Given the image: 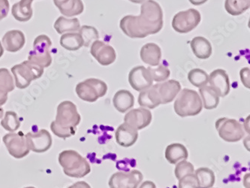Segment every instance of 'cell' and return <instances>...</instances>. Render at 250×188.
<instances>
[{"mask_svg": "<svg viewBox=\"0 0 250 188\" xmlns=\"http://www.w3.org/2000/svg\"><path fill=\"white\" fill-rule=\"evenodd\" d=\"M60 44L65 50L75 51L83 46V41L78 33H68L61 36Z\"/></svg>", "mask_w": 250, "mask_h": 188, "instance_id": "f546056e", "label": "cell"}, {"mask_svg": "<svg viewBox=\"0 0 250 188\" xmlns=\"http://www.w3.org/2000/svg\"><path fill=\"white\" fill-rule=\"evenodd\" d=\"M192 5H202L208 2V0H188Z\"/></svg>", "mask_w": 250, "mask_h": 188, "instance_id": "ee69618b", "label": "cell"}, {"mask_svg": "<svg viewBox=\"0 0 250 188\" xmlns=\"http://www.w3.org/2000/svg\"><path fill=\"white\" fill-rule=\"evenodd\" d=\"M33 0H21L14 4L12 8V14L15 20L20 22H29L33 17Z\"/></svg>", "mask_w": 250, "mask_h": 188, "instance_id": "4316f807", "label": "cell"}, {"mask_svg": "<svg viewBox=\"0 0 250 188\" xmlns=\"http://www.w3.org/2000/svg\"><path fill=\"white\" fill-rule=\"evenodd\" d=\"M161 104H167L172 102L179 93L181 91V85L179 81L176 80H169L165 82L159 83L155 85Z\"/></svg>", "mask_w": 250, "mask_h": 188, "instance_id": "e0dca14e", "label": "cell"}, {"mask_svg": "<svg viewBox=\"0 0 250 188\" xmlns=\"http://www.w3.org/2000/svg\"><path fill=\"white\" fill-rule=\"evenodd\" d=\"M153 116L150 111L145 108L134 109L127 112L124 123H128L137 130H143L151 123Z\"/></svg>", "mask_w": 250, "mask_h": 188, "instance_id": "9a60e30c", "label": "cell"}, {"mask_svg": "<svg viewBox=\"0 0 250 188\" xmlns=\"http://www.w3.org/2000/svg\"><path fill=\"white\" fill-rule=\"evenodd\" d=\"M188 79L193 86L201 88L208 85L209 75L203 70L193 69L188 72Z\"/></svg>", "mask_w": 250, "mask_h": 188, "instance_id": "836d02e7", "label": "cell"}, {"mask_svg": "<svg viewBox=\"0 0 250 188\" xmlns=\"http://www.w3.org/2000/svg\"><path fill=\"white\" fill-rule=\"evenodd\" d=\"M82 118L75 104L63 101L59 104L55 120L51 123V130L55 136L63 140L75 136Z\"/></svg>", "mask_w": 250, "mask_h": 188, "instance_id": "6da1fadb", "label": "cell"}, {"mask_svg": "<svg viewBox=\"0 0 250 188\" xmlns=\"http://www.w3.org/2000/svg\"><path fill=\"white\" fill-rule=\"evenodd\" d=\"M194 173H195V167L191 163L188 162L187 160L181 161L176 164L174 175L178 180L182 179L183 177L186 176V175Z\"/></svg>", "mask_w": 250, "mask_h": 188, "instance_id": "74e56055", "label": "cell"}, {"mask_svg": "<svg viewBox=\"0 0 250 188\" xmlns=\"http://www.w3.org/2000/svg\"><path fill=\"white\" fill-rule=\"evenodd\" d=\"M215 127L219 137L227 142L241 141L245 134L242 124L235 119L221 118L216 120Z\"/></svg>", "mask_w": 250, "mask_h": 188, "instance_id": "ba28073f", "label": "cell"}, {"mask_svg": "<svg viewBox=\"0 0 250 188\" xmlns=\"http://www.w3.org/2000/svg\"><path fill=\"white\" fill-rule=\"evenodd\" d=\"M190 47L192 48L195 57L200 60H207L212 55V46L208 39L202 36L194 38L191 43Z\"/></svg>", "mask_w": 250, "mask_h": 188, "instance_id": "d4e9b609", "label": "cell"}, {"mask_svg": "<svg viewBox=\"0 0 250 188\" xmlns=\"http://www.w3.org/2000/svg\"><path fill=\"white\" fill-rule=\"evenodd\" d=\"M143 174L139 170L115 172L109 179L110 188H138L143 181Z\"/></svg>", "mask_w": 250, "mask_h": 188, "instance_id": "8fae6325", "label": "cell"}, {"mask_svg": "<svg viewBox=\"0 0 250 188\" xmlns=\"http://www.w3.org/2000/svg\"><path fill=\"white\" fill-rule=\"evenodd\" d=\"M115 138L119 145L124 148H129L135 144L138 140V130L128 123H122L116 130Z\"/></svg>", "mask_w": 250, "mask_h": 188, "instance_id": "d6986e66", "label": "cell"}, {"mask_svg": "<svg viewBox=\"0 0 250 188\" xmlns=\"http://www.w3.org/2000/svg\"><path fill=\"white\" fill-rule=\"evenodd\" d=\"M34 188V187H27V188Z\"/></svg>", "mask_w": 250, "mask_h": 188, "instance_id": "f907efd6", "label": "cell"}, {"mask_svg": "<svg viewBox=\"0 0 250 188\" xmlns=\"http://www.w3.org/2000/svg\"><path fill=\"white\" fill-rule=\"evenodd\" d=\"M90 54L100 65L104 67L114 64L117 59V54L114 47L100 40L94 41L92 43Z\"/></svg>", "mask_w": 250, "mask_h": 188, "instance_id": "4fadbf2b", "label": "cell"}, {"mask_svg": "<svg viewBox=\"0 0 250 188\" xmlns=\"http://www.w3.org/2000/svg\"><path fill=\"white\" fill-rule=\"evenodd\" d=\"M202 20L198 10L189 8L178 12L172 20V27L179 33H188L197 27Z\"/></svg>", "mask_w": 250, "mask_h": 188, "instance_id": "9c48e42d", "label": "cell"}, {"mask_svg": "<svg viewBox=\"0 0 250 188\" xmlns=\"http://www.w3.org/2000/svg\"><path fill=\"white\" fill-rule=\"evenodd\" d=\"M244 185L246 188H250V173L247 174L244 177Z\"/></svg>", "mask_w": 250, "mask_h": 188, "instance_id": "f6af8a7d", "label": "cell"}, {"mask_svg": "<svg viewBox=\"0 0 250 188\" xmlns=\"http://www.w3.org/2000/svg\"><path fill=\"white\" fill-rule=\"evenodd\" d=\"M138 102L141 107L145 109H154L160 106L161 100L155 85L140 93Z\"/></svg>", "mask_w": 250, "mask_h": 188, "instance_id": "603a6c76", "label": "cell"}, {"mask_svg": "<svg viewBox=\"0 0 250 188\" xmlns=\"http://www.w3.org/2000/svg\"><path fill=\"white\" fill-rule=\"evenodd\" d=\"M4 110L2 108L0 107V119L3 117Z\"/></svg>", "mask_w": 250, "mask_h": 188, "instance_id": "681fc988", "label": "cell"}, {"mask_svg": "<svg viewBox=\"0 0 250 188\" xmlns=\"http://www.w3.org/2000/svg\"><path fill=\"white\" fill-rule=\"evenodd\" d=\"M199 93L205 109L212 110L217 108L219 103V96L211 87L208 85L199 88Z\"/></svg>", "mask_w": 250, "mask_h": 188, "instance_id": "f1b7e54d", "label": "cell"}, {"mask_svg": "<svg viewBox=\"0 0 250 188\" xmlns=\"http://www.w3.org/2000/svg\"><path fill=\"white\" fill-rule=\"evenodd\" d=\"M53 1H54V5H55L57 8H59V7L65 4L68 0H53Z\"/></svg>", "mask_w": 250, "mask_h": 188, "instance_id": "bcb514c9", "label": "cell"}, {"mask_svg": "<svg viewBox=\"0 0 250 188\" xmlns=\"http://www.w3.org/2000/svg\"><path fill=\"white\" fill-rule=\"evenodd\" d=\"M77 95L85 102H95L105 96L107 92V85L104 81L97 78H88L78 83L75 88Z\"/></svg>", "mask_w": 250, "mask_h": 188, "instance_id": "8992f818", "label": "cell"}, {"mask_svg": "<svg viewBox=\"0 0 250 188\" xmlns=\"http://www.w3.org/2000/svg\"><path fill=\"white\" fill-rule=\"evenodd\" d=\"M59 163L67 176L80 179L91 172V167L86 159L74 150H65L59 154Z\"/></svg>", "mask_w": 250, "mask_h": 188, "instance_id": "3957f363", "label": "cell"}, {"mask_svg": "<svg viewBox=\"0 0 250 188\" xmlns=\"http://www.w3.org/2000/svg\"><path fill=\"white\" fill-rule=\"evenodd\" d=\"M138 20L147 36L156 34L163 27V9L154 0H146L141 6V14Z\"/></svg>", "mask_w": 250, "mask_h": 188, "instance_id": "7a4b0ae2", "label": "cell"}, {"mask_svg": "<svg viewBox=\"0 0 250 188\" xmlns=\"http://www.w3.org/2000/svg\"><path fill=\"white\" fill-rule=\"evenodd\" d=\"M140 57L145 64L150 67H157L162 58L161 48L155 43H147L141 49Z\"/></svg>", "mask_w": 250, "mask_h": 188, "instance_id": "44dd1931", "label": "cell"}, {"mask_svg": "<svg viewBox=\"0 0 250 188\" xmlns=\"http://www.w3.org/2000/svg\"><path fill=\"white\" fill-rule=\"evenodd\" d=\"M178 188H199L195 173L183 177L179 180Z\"/></svg>", "mask_w": 250, "mask_h": 188, "instance_id": "f35d334b", "label": "cell"}, {"mask_svg": "<svg viewBox=\"0 0 250 188\" xmlns=\"http://www.w3.org/2000/svg\"><path fill=\"white\" fill-rule=\"evenodd\" d=\"M250 7V0H226L225 8L229 15L238 16L247 12Z\"/></svg>", "mask_w": 250, "mask_h": 188, "instance_id": "d6a6232c", "label": "cell"}, {"mask_svg": "<svg viewBox=\"0 0 250 188\" xmlns=\"http://www.w3.org/2000/svg\"><path fill=\"white\" fill-rule=\"evenodd\" d=\"M68 188H91V187L89 186V184L86 183V182H78L68 187Z\"/></svg>", "mask_w": 250, "mask_h": 188, "instance_id": "b9f144b4", "label": "cell"}, {"mask_svg": "<svg viewBox=\"0 0 250 188\" xmlns=\"http://www.w3.org/2000/svg\"><path fill=\"white\" fill-rule=\"evenodd\" d=\"M209 86L211 87L219 97H225L231 91L230 80L227 72L222 69H217L209 75Z\"/></svg>", "mask_w": 250, "mask_h": 188, "instance_id": "2e32d148", "label": "cell"}, {"mask_svg": "<svg viewBox=\"0 0 250 188\" xmlns=\"http://www.w3.org/2000/svg\"><path fill=\"white\" fill-rule=\"evenodd\" d=\"M165 157L169 164L175 165L177 163L185 161L188 158V150L181 143H173L167 146Z\"/></svg>", "mask_w": 250, "mask_h": 188, "instance_id": "484cf974", "label": "cell"}, {"mask_svg": "<svg viewBox=\"0 0 250 188\" xmlns=\"http://www.w3.org/2000/svg\"><path fill=\"white\" fill-rule=\"evenodd\" d=\"M114 108L121 113H125L135 105L133 94L127 90H120L114 94L113 98Z\"/></svg>", "mask_w": 250, "mask_h": 188, "instance_id": "7402d4cb", "label": "cell"}, {"mask_svg": "<svg viewBox=\"0 0 250 188\" xmlns=\"http://www.w3.org/2000/svg\"><path fill=\"white\" fill-rule=\"evenodd\" d=\"M2 43L7 51L15 53L23 48L26 43V38L22 31L14 29L8 31L4 35Z\"/></svg>", "mask_w": 250, "mask_h": 188, "instance_id": "ffe728a7", "label": "cell"}, {"mask_svg": "<svg viewBox=\"0 0 250 188\" xmlns=\"http://www.w3.org/2000/svg\"><path fill=\"white\" fill-rule=\"evenodd\" d=\"M13 77L8 70L0 69V107L6 103L8 94L15 90Z\"/></svg>", "mask_w": 250, "mask_h": 188, "instance_id": "cb8c5ba5", "label": "cell"}, {"mask_svg": "<svg viewBox=\"0 0 250 188\" xmlns=\"http://www.w3.org/2000/svg\"><path fill=\"white\" fill-rule=\"evenodd\" d=\"M15 79V86L19 89H25L32 81L39 79L44 74V68L25 60L21 64L14 66L11 70Z\"/></svg>", "mask_w": 250, "mask_h": 188, "instance_id": "5b68a950", "label": "cell"}, {"mask_svg": "<svg viewBox=\"0 0 250 188\" xmlns=\"http://www.w3.org/2000/svg\"><path fill=\"white\" fill-rule=\"evenodd\" d=\"M9 8L8 0H0V21L6 18Z\"/></svg>", "mask_w": 250, "mask_h": 188, "instance_id": "60d3db41", "label": "cell"}, {"mask_svg": "<svg viewBox=\"0 0 250 188\" xmlns=\"http://www.w3.org/2000/svg\"><path fill=\"white\" fill-rule=\"evenodd\" d=\"M78 33L83 39V46L86 47H89L94 41L99 40V32L93 26L83 25L80 28Z\"/></svg>", "mask_w": 250, "mask_h": 188, "instance_id": "d590c367", "label": "cell"}, {"mask_svg": "<svg viewBox=\"0 0 250 188\" xmlns=\"http://www.w3.org/2000/svg\"><path fill=\"white\" fill-rule=\"evenodd\" d=\"M58 8L64 16L71 18L83 13L84 5L82 0H68L65 4Z\"/></svg>", "mask_w": 250, "mask_h": 188, "instance_id": "1f68e13d", "label": "cell"}, {"mask_svg": "<svg viewBox=\"0 0 250 188\" xmlns=\"http://www.w3.org/2000/svg\"><path fill=\"white\" fill-rule=\"evenodd\" d=\"M4 54V48L2 47V43L0 42V58L2 57Z\"/></svg>", "mask_w": 250, "mask_h": 188, "instance_id": "c3c4849f", "label": "cell"}, {"mask_svg": "<svg viewBox=\"0 0 250 188\" xmlns=\"http://www.w3.org/2000/svg\"><path fill=\"white\" fill-rule=\"evenodd\" d=\"M52 46L51 39L46 35H40L35 39L33 49L29 52L28 60L43 68H47L52 64L50 48Z\"/></svg>", "mask_w": 250, "mask_h": 188, "instance_id": "52a82bcc", "label": "cell"}, {"mask_svg": "<svg viewBox=\"0 0 250 188\" xmlns=\"http://www.w3.org/2000/svg\"><path fill=\"white\" fill-rule=\"evenodd\" d=\"M25 137L29 150L35 153L46 152L52 146L51 135L44 129L34 133L29 132Z\"/></svg>", "mask_w": 250, "mask_h": 188, "instance_id": "7c38bea8", "label": "cell"}, {"mask_svg": "<svg viewBox=\"0 0 250 188\" xmlns=\"http://www.w3.org/2000/svg\"><path fill=\"white\" fill-rule=\"evenodd\" d=\"M120 27L123 32L132 39H144L148 36L138 23V16L126 15L120 22Z\"/></svg>", "mask_w": 250, "mask_h": 188, "instance_id": "ac0fdd59", "label": "cell"}, {"mask_svg": "<svg viewBox=\"0 0 250 188\" xmlns=\"http://www.w3.org/2000/svg\"><path fill=\"white\" fill-rule=\"evenodd\" d=\"M130 85L138 92H142L153 85V81L147 68L143 66L134 67L128 74Z\"/></svg>", "mask_w": 250, "mask_h": 188, "instance_id": "5bb4252c", "label": "cell"}, {"mask_svg": "<svg viewBox=\"0 0 250 188\" xmlns=\"http://www.w3.org/2000/svg\"><path fill=\"white\" fill-rule=\"evenodd\" d=\"M174 104V109L181 118L196 116L203 109L202 99L197 91L184 88L177 95Z\"/></svg>", "mask_w": 250, "mask_h": 188, "instance_id": "277c9868", "label": "cell"}, {"mask_svg": "<svg viewBox=\"0 0 250 188\" xmlns=\"http://www.w3.org/2000/svg\"><path fill=\"white\" fill-rule=\"evenodd\" d=\"M1 126L7 131L14 133L21 127V120L16 112L8 111L5 112L3 119L1 120Z\"/></svg>", "mask_w": 250, "mask_h": 188, "instance_id": "e575fe53", "label": "cell"}, {"mask_svg": "<svg viewBox=\"0 0 250 188\" xmlns=\"http://www.w3.org/2000/svg\"><path fill=\"white\" fill-rule=\"evenodd\" d=\"M2 140L8 153L16 159L25 158L30 151L26 137L22 132L8 133L4 136Z\"/></svg>", "mask_w": 250, "mask_h": 188, "instance_id": "30bf717a", "label": "cell"}, {"mask_svg": "<svg viewBox=\"0 0 250 188\" xmlns=\"http://www.w3.org/2000/svg\"><path fill=\"white\" fill-rule=\"evenodd\" d=\"M130 2H133V3L141 4L145 2L146 0H128Z\"/></svg>", "mask_w": 250, "mask_h": 188, "instance_id": "7dc6e473", "label": "cell"}, {"mask_svg": "<svg viewBox=\"0 0 250 188\" xmlns=\"http://www.w3.org/2000/svg\"><path fill=\"white\" fill-rule=\"evenodd\" d=\"M139 188H156V186L154 182L151 181H146L141 185Z\"/></svg>", "mask_w": 250, "mask_h": 188, "instance_id": "7bdbcfd3", "label": "cell"}, {"mask_svg": "<svg viewBox=\"0 0 250 188\" xmlns=\"http://www.w3.org/2000/svg\"><path fill=\"white\" fill-rule=\"evenodd\" d=\"M240 77H241V82L245 88H250V70L249 67L243 68L240 71Z\"/></svg>", "mask_w": 250, "mask_h": 188, "instance_id": "ab89813d", "label": "cell"}, {"mask_svg": "<svg viewBox=\"0 0 250 188\" xmlns=\"http://www.w3.org/2000/svg\"><path fill=\"white\" fill-rule=\"evenodd\" d=\"M54 29L59 34L67 33H77L81 28L79 20L78 18H67L60 17L54 24Z\"/></svg>", "mask_w": 250, "mask_h": 188, "instance_id": "83f0119b", "label": "cell"}, {"mask_svg": "<svg viewBox=\"0 0 250 188\" xmlns=\"http://www.w3.org/2000/svg\"><path fill=\"white\" fill-rule=\"evenodd\" d=\"M195 175L198 180V188H213L216 182V176L211 169L207 167H201L195 170Z\"/></svg>", "mask_w": 250, "mask_h": 188, "instance_id": "4dcf8cb0", "label": "cell"}, {"mask_svg": "<svg viewBox=\"0 0 250 188\" xmlns=\"http://www.w3.org/2000/svg\"><path fill=\"white\" fill-rule=\"evenodd\" d=\"M150 75L153 81L156 82H163L166 81L171 75V71L167 67L164 65H158L156 68L148 67Z\"/></svg>", "mask_w": 250, "mask_h": 188, "instance_id": "8d00e7d4", "label": "cell"}]
</instances>
